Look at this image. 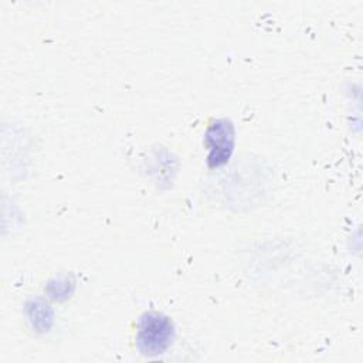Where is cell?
I'll return each instance as SVG.
<instances>
[{
	"instance_id": "cell-1",
	"label": "cell",
	"mask_w": 363,
	"mask_h": 363,
	"mask_svg": "<svg viewBox=\"0 0 363 363\" xmlns=\"http://www.w3.org/2000/svg\"><path fill=\"white\" fill-rule=\"evenodd\" d=\"M173 336V325L167 316L157 312H147L139 322L136 342L140 353L153 357L167 350Z\"/></svg>"
},
{
	"instance_id": "cell-2",
	"label": "cell",
	"mask_w": 363,
	"mask_h": 363,
	"mask_svg": "<svg viewBox=\"0 0 363 363\" xmlns=\"http://www.w3.org/2000/svg\"><path fill=\"white\" fill-rule=\"evenodd\" d=\"M207 145L211 152L208 155L210 166L225 163L233 150V128L227 121H217L207 132Z\"/></svg>"
},
{
	"instance_id": "cell-3",
	"label": "cell",
	"mask_w": 363,
	"mask_h": 363,
	"mask_svg": "<svg viewBox=\"0 0 363 363\" xmlns=\"http://www.w3.org/2000/svg\"><path fill=\"white\" fill-rule=\"evenodd\" d=\"M28 315L30 320L33 322V326L38 328L40 330H45L50 326L51 311L47 305L41 303L40 301H33V303L28 305Z\"/></svg>"
}]
</instances>
